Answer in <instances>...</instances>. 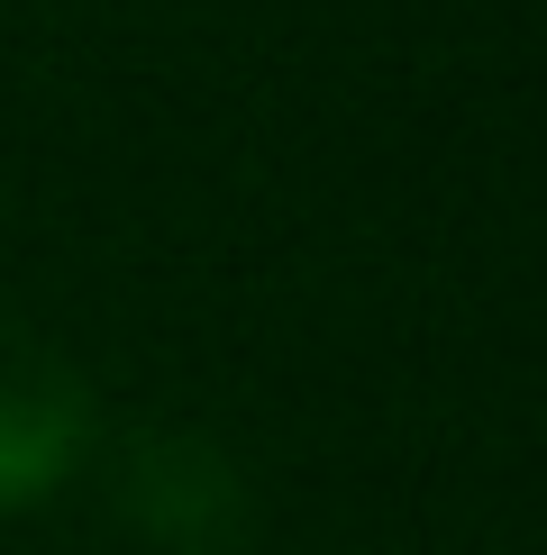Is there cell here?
I'll return each instance as SVG.
<instances>
[{
  "instance_id": "obj_1",
  "label": "cell",
  "mask_w": 547,
  "mask_h": 555,
  "mask_svg": "<svg viewBox=\"0 0 547 555\" xmlns=\"http://www.w3.org/2000/svg\"><path fill=\"white\" fill-rule=\"evenodd\" d=\"M119 519L165 555H228L246 538V474L201 428H147L119 447Z\"/></svg>"
},
{
  "instance_id": "obj_2",
  "label": "cell",
  "mask_w": 547,
  "mask_h": 555,
  "mask_svg": "<svg viewBox=\"0 0 547 555\" xmlns=\"http://www.w3.org/2000/svg\"><path fill=\"white\" fill-rule=\"evenodd\" d=\"M91 455V391L37 328L0 319V511H37Z\"/></svg>"
}]
</instances>
